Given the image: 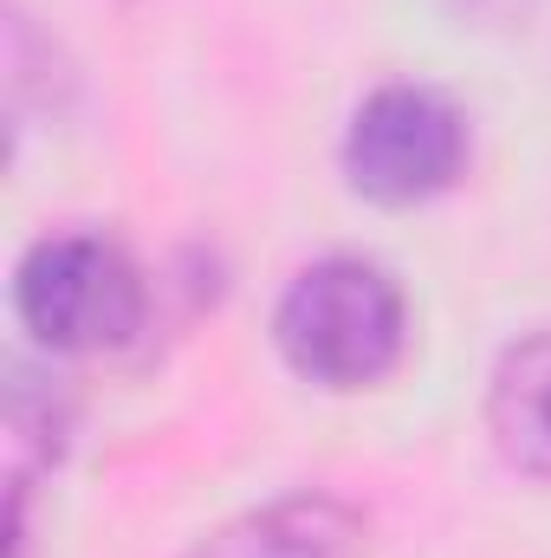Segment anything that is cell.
I'll return each instance as SVG.
<instances>
[{
    "label": "cell",
    "mask_w": 551,
    "mask_h": 558,
    "mask_svg": "<svg viewBox=\"0 0 551 558\" xmlns=\"http://www.w3.org/2000/svg\"><path fill=\"white\" fill-rule=\"evenodd\" d=\"M370 520L338 494H285L228 526H215L188 558H364Z\"/></svg>",
    "instance_id": "277c9868"
},
{
    "label": "cell",
    "mask_w": 551,
    "mask_h": 558,
    "mask_svg": "<svg viewBox=\"0 0 551 558\" xmlns=\"http://www.w3.org/2000/svg\"><path fill=\"white\" fill-rule=\"evenodd\" d=\"M13 312L39 351L59 357H98L137 344L149 318V286L137 260L105 234H46L13 267Z\"/></svg>",
    "instance_id": "7a4b0ae2"
},
{
    "label": "cell",
    "mask_w": 551,
    "mask_h": 558,
    "mask_svg": "<svg viewBox=\"0 0 551 558\" xmlns=\"http://www.w3.org/2000/svg\"><path fill=\"white\" fill-rule=\"evenodd\" d=\"M487 435L506 468L551 481V325L500 351L487 384Z\"/></svg>",
    "instance_id": "5b68a950"
},
{
    "label": "cell",
    "mask_w": 551,
    "mask_h": 558,
    "mask_svg": "<svg viewBox=\"0 0 551 558\" xmlns=\"http://www.w3.org/2000/svg\"><path fill=\"white\" fill-rule=\"evenodd\" d=\"M467 169V118L434 85H377L351 131H344V175L377 208H415L461 182Z\"/></svg>",
    "instance_id": "3957f363"
},
{
    "label": "cell",
    "mask_w": 551,
    "mask_h": 558,
    "mask_svg": "<svg viewBox=\"0 0 551 558\" xmlns=\"http://www.w3.org/2000/svg\"><path fill=\"white\" fill-rule=\"evenodd\" d=\"M273 344L292 377L318 390H370L409 351V299L377 260H311L279 292Z\"/></svg>",
    "instance_id": "6da1fadb"
}]
</instances>
